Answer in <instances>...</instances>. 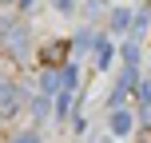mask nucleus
Segmentation results:
<instances>
[{"label":"nucleus","instance_id":"f257e3e1","mask_svg":"<svg viewBox=\"0 0 151 143\" xmlns=\"http://www.w3.org/2000/svg\"><path fill=\"white\" fill-rule=\"evenodd\" d=\"M0 48H4L12 60H20L24 48H28V28H24L16 16H0Z\"/></svg>","mask_w":151,"mask_h":143},{"label":"nucleus","instance_id":"f03ea898","mask_svg":"<svg viewBox=\"0 0 151 143\" xmlns=\"http://www.w3.org/2000/svg\"><path fill=\"white\" fill-rule=\"evenodd\" d=\"M64 56H68V44H64V40H56V44L44 48V64L48 68H64Z\"/></svg>","mask_w":151,"mask_h":143},{"label":"nucleus","instance_id":"7ed1b4c3","mask_svg":"<svg viewBox=\"0 0 151 143\" xmlns=\"http://www.w3.org/2000/svg\"><path fill=\"white\" fill-rule=\"evenodd\" d=\"M16 103H20V91L16 88H0V115H12Z\"/></svg>","mask_w":151,"mask_h":143},{"label":"nucleus","instance_id":"20e7f679","mask_svg":"<svg viewBox=\"0 0 151 143\" xmlns=\"http://www.w3.org/2000/svg\"><path fill=\"white\" fill-rule=\"evenodd\" d=\"M127 127H131V115L123 111V107H115V111H111V131H115V135H123Z\"/></svg>","mask_w":151,"mask_h":143},{"label":"nucleus","instance_id":"39448f33","mask_svg":"<svg viewBox=\"0 0 151 143\" xmlns=\"http://www.w3.org/2000/svg\"><path fill=\"white\" fill-rule=\"evenodd\" d=\"M127 20H131V16H127V8H115V12H111V28H115V32H123V28H127Z\"/></svg>","mask_w":151,"mask_h":143},{"label":"nucleus","instance_id":"423d86ee","mask_svg":"<svg viewBox=\"0 0 151 143\" xmlns=\"http://www.w3.org/2000/svg\"><path fill=\"white\" fill-rule=\"evenodd\" d=\"M40 135H36V131H16V135H12V143H36Z\"/></svg>","mask_w":151,"mask_h":143},{"label":"nucleus","instance_id":"0eeeda50","mask_svg":"<svg viewBox=\"0 0 151 143\" xmlns=\"http://www.w3.org/2000/svg\"><path fill=\"white\" fill-rule=\"evenodd\" d=\"M48 4H52L56 12H72V0H48Z\"/></svg>","mask_w":151,"mask_h":143},{"label":"nucleus","instance_id":"6e6552de","mask_svg":"<svg viewBox=\"0 0 151 143\" xmlns=\"http://www.w3.org/2000/svg\"><path fill=\"white\" fill-rule=\"evenodd\" d=\"M143 143H151V127H147V131H143Z\"/></svg>","mask_w":151,"mask_h":143},{"label":"nucleus","instance_id":"1a4fd4ad","mask_svg":"<svg viewBox=\"0 0 151 143\" xmlns=\"http://www.w3.org/2000/svg\"><path fill=\"white\" fill-rule=\"evenodd\" d=\"M0 88H4V83H0Z\"/></svg>","mask_w":151,"mask_h":143}]
</instances>
